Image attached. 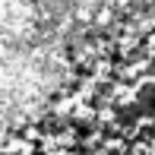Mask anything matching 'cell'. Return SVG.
<instances>
[{
  "label": "cell",
  "instance_id": "1",
  "mask_svg": "<svg viewBox=\"0 0 155 155\" xmlns=\"http://www.w3.org/2000/svg\"><path fill=\"white\" fill-rule=\"evenodd\" d=\"M139 104H143L146 111H152V114H155V86H146L143 92H139Z\"/></svg>",
  "mask_w": 155,
  "mask_h": 155
},
{
  "label": "cell",
  "instance_id": "2",
  "mask_svg": "<svg viewBox=\"0 0 155 155\" xmlns=\"http://www.w3.org/2000/svg\"><path fill=\"white\" fill-rule=\"evenodd\" d=\"M152 70H155V60H152Z\"/></svg>",
  "mask_w": 155,
  "mask_h": 155
}]
</instances>
